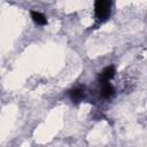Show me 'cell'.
Returning <instances> with one entry per match:
<instances>
[{
    "label": "cell",
    "instance_id": "obj_2",
    "mask_svg": "<svg viewBox=\"0 0 147 147\" xmlns=\"http://www.w3.org/2000/svg\"><path fill=\"white\" fill-rule=\"evenodd\" d=\"M68 95L74 102H80L86 96V90L84 86H75L68 91Z\"/></svg>",
    "mask_w": 147,
    "mask_h": 147
},
{
    "label": "cell",
    "instance_id": "obj_3",
    "mask_svg": "<svg viewBox=\"0 0 147 147\" xmlns=\"http://www.w3.org/2000/svg\"><path fill=\"white\" fill-rule=\"evenodd\" d=\"M115 74H116V69L114 65H108L106 67L98 76V80L100 82V84H103V83H109L114 77H115Z\"/></svg>",
    "mask_w": 147,
    "mask_h": 147
},
{
    "label": "cell",
    "instance_id": "obj_1",
    "mask_svg": "<svg viewBox=\"0 0 147 147\" xmlns=\"http://www.w3.org/2000/svg\"><path fill=\"white\" fill-rule=\"evenodd\" d=\"M111 1L109 0H96L94 2V16L98 24L106 22L111 14Z\"/></svg>",
    "mask_w": 147,
    "mask_h": 147
},
{
    "label": "cell",
    "instance_id": "obj_5",
    "mask_svg": "<svg viewBox=\"0 0 147 147\" xmlns=\"http://www.w3.org/2000/svg\"><path fill=\"white\" fill-rule=\"evenodd\" d=\"M30 15H31L32 21H33L37 25L44 26V25L47 24V18H46V16H45L42 13L37 11V10H31V11H30Z\"/></svg>",
    "mask_w": 147,
    "mask_h": 147
},
{
    "label": "cell",
    "instance_id": "obj_4",
    "mask_svg": "<svg viewBox=\"0 0 147 147\" xmlns=\"http://www.w3.org/2000/svg\"><path fill=\"white\" fill-rule=\"evenodd\" d=\"M115 87L110 84V83H103L102 86H101V90H100V95L101 98L106 99V100H109L111 98L115 96Z\"/></svg>",
    "mask_w": 147,
    "mask_h": 147
}]
</instances>
